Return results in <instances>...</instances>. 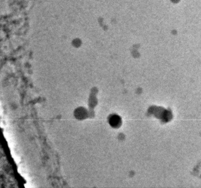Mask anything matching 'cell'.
I'll use <instances>...</instances> for the list:
<instances>
[{
    "mask_svg": "<svg viewBox=\"0 0 201 188\" xmlns=\"http://www.w3.org/2000/svg\"><path fill=\"white\" fill-rule=\"evenodd\" d=\"M120 118L116 116H114L113 117H112L110 120V123L111 124L114 126H116L120 124Z\"/></svg>",
    "mask_w": 201,
    "mask_h": 188,
    "instance_id": "6da1fadb",
    "label": "cell"
}]
</instances>
